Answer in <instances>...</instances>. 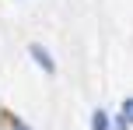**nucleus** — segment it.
Here are the masks:
<instances>
[{"mask_svg": "<svg viewBox=\"0 0 133 130\" xmlns=\"http://www.w3.org/2000/svg\"><path fill=\"white\" fill-rule=\"evenodd\" d=\"M28 56H32V60L39 63L46 74H56V60H53V53H49L42 42H32V46H28Z\"/></svg>", "mask_w": 133, "mask_h": 130, "instance_id": "obj_1", "label": "nucleus"}, {"mask_svg": "<svg viewBox=\"0 0 133 130\" xmlns=\"http://www.w3.org/2000/svg\"><path fill=\"white\" fill-rule=\"evenodd\" d=\"M91 130H109V113L105 109H95L91 113Z\"/></svg>", "mask_w": 133, "mask_h": 130, "instance_id": "obj_2", "label": "nucleus"}, {"mask_svg": "<svg viewBox=\"0 0 133 130\" xmlns=\"http://www.w3.org/2000/svg\"><path fill=\"white\" fill-rule=\"evenodd\" d=\"M119 116H123V120H133V98H126V102H123Z\"/></svg>", "mask_w": 133, "mask_h": 130, "instance_id": "obj_3", "label": "nucleus"}, {"mask_svg": "<svg viewBox=\"0 0 133 130\" xmlns=\"http://www.w3.org/2000/svg\"><path fill=\"white\" fill-rule=\"evenodd\" d=\"M109 130H130V120H123V116H119L116 123H109Z\"/></svg>", "mask_w": 133, "mask_h": 130, "instance_id": "obj_4", "label": "nucleus"}, {"mask_svg": "<svg viewBox=\"0 0 133 130\" xmlns=\"http://www.w3.org/2000/svg\"><path fill=\"white\" fill-rule=\"evenodd\" d=\"M14 130H32V127H28V123H21V120H18V123H14Z\"/></svg>", "mask_w": 133, "mask_h": 130, "instance_id": "obj_5", "label": "nucleus"}]
</instances>
